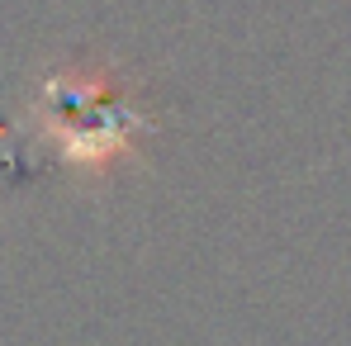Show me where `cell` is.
<instances>
[{
  "mask_svg": "<svg viewBox=\"0 0 351 346\" xmlns=\"http://www.w3.org/2000/svg\"><path fill=\"white\" fill-rule=\"evenodd\" d=\"M29 128L53 147L58 162L86 175H110L138 157V143L157 123L114 62L71 58L38 81L29 100Z\"/></svg>",
  "mask_w": 351,
  "mask_h": 346,
  "instance_id": "cell-1",
  "label": "cell"
}]
</instances>
